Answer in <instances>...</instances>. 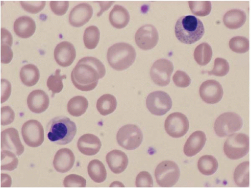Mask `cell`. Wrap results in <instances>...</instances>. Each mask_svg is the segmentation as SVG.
<instances>
[{"instance_id": "obj_1", "label": "cell", "mask_w": 251, "mask_h": 188, "mask_svg": "<svg viewBox=\"0 0 251 188\" xmlns=\"http://www.w3.org/2000/svg\"><path fill=\"white\" fill-rule=\"evenodd\" d=\"M106 69L102 63L93 57H86L80 59L71 74L75 87L83 92L94 90L100 79L106 74Z\"/></svg>"}, {"instance_id": "obj_2", "label": "cell", "mask_w": 251, "mask_h": 188, "mask_svg": "<svg viewBox=\"0 0 251 188\" xmlns=\"http://www.w3.org/2000/svg\"><path fill=\"white\" fill-rule=\"evenodd\" d=\"M47 132L48 139L59 145L70 143L77 133L75 123L69 118L60 116L52 118L48 124Z\"/></svg>"}, {"instance_id": "obj_3", "label": "cell", "mask_w": 251, "mask_h": 188, "mask_svg": "<svg viewBox=\"0 0 251 188\" xmlns=\"http://www.w3.org/2000/svg\"><path fill=\"white\" fill-rule=\"evenodd\" d=\"M205 32L202 23L193 15L181 17L177 21L175 34L181 43L192 45L199 41Z\"/></svg>"}, {"instance_id": "obj_4", "label": "cell", "mask_w": 251, "mask_h": 188, "mask_svg": "<svg viewBox=\"0 0 251 188\" xmlns=\"http://www.w3.org/2000/svg\"><path fill=\"white\" fill-rule=\"evenodd\" d=\"M107 59L109 64L115 70L122 71L128 69L135 62L136 52L130 45L116 44L108 49Z\"/></svg>"}, {"instance_id": "obj_5", "label": "cell", "mask_w": 251, "mask_h": 188, "mask_svg": "<svg viewBox=\"0 0 251 188\" xmlns=\"http://www.w3.org/2000/svg\"><path fill=\"white\" fill-rule=\"evenodd\" d=\"M250 140L244 134H234L230 136L224 144V152L229 159L236 160L246 156L249 152Z\"/></svg>"}, {"instance_id": "obj_6", "label": "cell", "mask_w": 251, "mask_h": 188, "mask_svg": "<svg viewBox=\"0 0 251 188\" xmlns=\"http://www.w3.org/2000/svg\"><path fill=\"white\" fill-rule=\"evenodd\" d=\"M243 122L241 117L233 112H227L220 115L214 124V130L219 137H226L234 134L241 129Z\"/></svg>"}, {"instance_id": "obj_7", "label": "cell", "mask_w": 251, "mask_h": 188, "mask_svg": "<svg viewBox=\"0 0 251 188\" xmlns=\"http://www.w3.org/2000/svg\"><path fill=\"white\" fill-rule=\"evenodd\" d=\"M180 175L178 165L174 162L165 161L156 167L155 176L161 187H172L178 182Z\"/></svg>"}, {"instance_id": "obj_8", "label": "cell", "mask_w": 251, "mask_h": 188, "mask_svg": "<svg viewBox=\"0 0 251 188\" xmlns=\"http://www.w3.org/2000/svg\"><path fill=\"white\" fill-rule=\"evenodd\" d=\"M143 140V135L136 125L129 124L120 129L117 135L118 144L124 149L134 150L138 148Z\"/></svg>"}, {"instance_id": "obj_9", "label": "cell", "mask_w": 251, "mask_h": 188, "mask_svg": "<svg viewBox=\"0 0 251 188\" xmlns=\"http://www.w3.org/2000/svg\"><path fill=\"white\" fill-rule=\"evenodd\" d=\"M146 107L152 114L162 116L171 110L173 101L168 94L156 91L148 95L146 99Z\"/></svg>"}, {"instance_id": "obj_10", "label": "cell", "mask_w": 251, "mask_h": 188, "mask_svg": "<svg viewBox=\"0 0 251 188\" xmlns=\"http://www.w3.org/2000/svg\"><path fill=\"white\" fill-rule=\"evenodd\" d=\"M22 132L24 141L29 147H38L45 141L44 127L37 120L31 119L25 122Z\"/></svg>"}, {"instance_id": "obj_11", "label": "cell", "mask_w": 251, "mask_h": 188, "mask_svg": "<svg viewBox=\"0 0 251 188\" xmlns=\"http://www.w3.org/2000/svg\"><path fill=\"white\" fill-rule=\"evenodd\" d=\"M174 67L172 61L160 59L154 63L151 70V76L155 84L160 87L168 86L171 82Z\"/></svg>"}, {"instance_id": "obj_12", "label": "cell", "mask_w": 251, "mask_h": 188, "mask_svg": "<svg viewBox=\"0 0 251 188\" xmlns=\"http://www.w3.org/2000/svg\"><path fill=\"white\" fill-rule=\"evenodd\" d=\"M164 127L167 134L171 137L179 138L186 135L189 130V121L182 113H173L166 119Z\"/></svg>"}, {"instance_id": "obj_13", "label": "cell", "mask_w": 251, "mask_h": 188, "mask_svg": "<svg viewBox=\"0 0 251 188\" xmlns=\"http://www.w3.org/2000/svg\"><path fill=\"white\" fill-rule=\"evenodd\" d=\"M159 35L156 28L152 25H145L140 27L135 34L137 46L143 50H149L157 45Z\"/></svg>"}, {"instance_id": "obj_14", "label": "cell", "mask_w": 251, "mask_h": 188, "mask_svg": "<svg viewBox=\"0 0 251 188\" xmlns=\"http://www.w3.org/2000/svg\"><path fill=\"white\" fill-rule=\"evenodd\" d=\"M200 94L203 101L213 104L221 100L223 97L224 91L220 82L215 80H208L201 85Z\"/></svg>"}, {"instance_id": "obj_15", "label": "cell", "mask_w": 251, "mask_h": 188, "mask_svg": "<svg viewBox=\"0 0 251 188\" xmlns=\"http://www.w3.org/2000/svg\"><path fill=\"white\" fill-rule=\"evenodd\" d=\"M1 149L13 152L16 156L22 155L25 148L21 141L18 131L13 128L6 129L1 132Z\"/></svg>"}, {"instance_id": "obj_16", "label": "cell", "mask_w": 251, "mask_h": 188, "mask_svg": "<svg viewBox=\"0 0 251 188\" xmlns=\"http://www.w3.org/2000/svg\"><path fill=\"white\" fill-rule=\"evenodd\" d=\"M54 56L58 65L66 68L71 66L75 60L76 50L72 44L63 41L56 47Z\"/></svg>"}, {"instance_id": "obj_17", "label": "cell", "mask_w": 251, "mask_h": 188, "mask_svg": "<svg viewBox=\"0 0 251 188\" xmlns=\"http://www.w3.org/2000/svg\"><path fill=\"white\" fill-rule=\"evenodd\" d=\"M93 14V9L88 3H81L75 6L69 15L70 24L75 27H80L88 23Z\"/></svg>"}, {"instance_id": "obj_18", "label": "cell", "mask_w": 251, "mask_h": 188, "mask_svg": "<svg viewBox=\"0 0 251 188\" xmlns=\"http://www.w3.org/2000/svg\"><path fill=\"white\" fill-rule=\"evenodd\" d=\"M50 98L44 91L35 90L32 92L27 98L29 109L35 114L45 112L50 106Z\"/></svg>"}, {"instance_id": "obj_19", "label": "cell", "mask_w": 251, "mask_h": 188, "mask_svg": "<svg viewBox=\"0 0 251 188\" xmlns=\"http://www.w3.org/2000/svg\"><path fill=\"white\" fill-rule=\"evenodd\" d=\"M75 160V156L70 149L67 148L60 149L54 156L53 160L54 169L59 173H67L73 168Z\"/></svg>"}, {"instance_id": "obj_20", "label": "cell", "mask_w": 251, "mask_h": 188, "mask_svg": "<svg viewBox=\"0 0 251 188\" xmlns=\"http://www.w3.org/2000/svg\"><path fill=\"white\" fill-rule=\"evenodd\" d=\"M101 147L100 139L93 134L83 135L79 139L77 148L80 153L87 156L97 154Z\"/></svg>"}, {"instance_id": "obj_21", "label": "cell", "mask_w": 251, "mask_h": 188, "mask_svg": "<svg viewBox=\"0 0 251 188\" xmlns=\"http://www.w3.org/2000/svg\"><path fill=\"white\" fill-rule=\"evenodd\" d=\"M206 141V137L204 132L198 131L193 133L184 144V154L190 157L196 156L202 150Z\"/></svg>"}, {"instance_id": "obj_22", "label": "cell", "mask_w": 251, "mask_h": 188, "mask_svg": "<svg viewBox=\"0 0 251 188\" xmlns=\"http://www.w3.org/2000/svg\"><path fill=\"white\" fill-rule=\"evenodd\" d=\"M106 162L112 172L114 174H119L126 169L129 160L125 153L115 150L108 153L106 156Z\"/></svg>"}, {"instance_id": "obj_23", "label": "cell", "mask_w": 251, "mask_h": 188, "mask_svg": "<svg viewBox=\"0 0 251 188\" xmlns=\"http://www.w3.org/2000/svg\"><path fill=\"white\" fill-rule=\"evenodd\" d=\"M14 30L19 37L29 38L34 34L36 30L34 20L29 16L20 17L14 23Z\"/></svg>"}, {"instance_id": "obj_24", "label": "cell", "mask_w": 251, "mask_h": 188, "mask_svg": "<svg viewBox=\"0 0 251 188\" xmlns=\"http://www.w3.org/2000/svg\"><path fill=\"white\" fill-rule=\"evenodd\" d=\"M130 16L128 10L124 7L116 5L109 14L111 25L117 29H122L128 24Z\"/></svg>"}, {"instance_id": "obj_25", "label": "cell", "mask_w": 251, "mask_h": 188, "mask_svg": "<svg viewBox=\"0 0 251 188\" xmlns=\"http://www.w3.org/2000/svg\"><path fill=\"white\" fill-rule=\"evenodd\" d=\"M247 19L246 13L239 9H233L227 11L224 15L223 22L225 25L230 29H237L241 28Z\"/></svg>"}, {"instance_id": "obj_26", "label": "cell", "mask_w": 251, "mask_h": 188, "mask_svg": "<svg viewBox=\"0 0 251 188\" xmlns=\"http://www.w3.org/2000/svg\"><path fill=\"white\" fill-rule=\"evenodd\" d=\"M20 76L25 86L31 87L37 84L40 78V72L37 67L28 64L21 70Z\"/></svg>"}, {"instance_id": "obj_27", "label": "cell", "mask_w": 251, "mask_h": 188, "mask_svg": "<svg viewBox=\"0 0 251 188\" xmlns=\"http://www.w3.org/2000/svg\"><path fill=\"white\" fill-rule=\"evenodd\" d=\"M117 101L116 97L110 94L100 96L97 102V109L99 113L103 116L113 113L116 109Z\"/></svg>"}, {"instance_id": "obj_28", "label": "cell", "mask_w": 251, "mask_h": 188, "mask_svg": "<svg viewBox=\"0 0 251 188\" xmlns=\"http://www.w3.org/2000/svg\"><path fill=\"white\" fill-rule=\"evenodd\" d=\"M89 107L87 99L84 96H76L68 103V111L72 116L78 117L84 114Z\"/></svg>"}, {"instance_id": "obj_29", "label": "cell", "mask_w": 251, "mask_h": 188, "mask_svg": "<svg viewBox=\"0 0 251 188\" xmlns=\"http://www.w3.org/2000/svg\"><path fill=\"white\" fill-rule=\"evenodd\" d=\"M88 172L90 178L96 183H102L107 179L105 166L98 160H94L89 163Z\"/></svg>"}, {"instance_id": "obj_30", "label": "cell", "mask_w": 251, "mask_h": 188, "mask_svg": "<svg viewBox=\"0 0 251 188\" xmlns=\"http://www.w3.org/2000/svg\"><path fill=\"white\" fill-rule=\"evenodd\" d=\"M198 166L199 170L202 175L211 176L217 172L219 163L214 156L205 155L200 158Z\"/></svg>"}, {"instance_id": "obj_31", "label": "cell", "mask_w": 251, "mask_h": 188, "mask_svg": "<svg viewBox=\"0 0 251 188\" xmlns=\"http://www.w3.org/2000/svg\"><path fill=\"white\" fill-rule=\"evenodd\" d=\"M250 163L249 161L240 164L235 169L234 179L239 187H248L250 185Z\"/></svg>"}, {"instance_id": "obj_32", "label": "cell", "mask_w": 251, "mask_h": 188, "mask_svg": "<svg viewBox=\"0 0 251 188\" xmlns=\"http://www.w3.org/2000/svg\"><path fill=\"white\" fill-rule=\"evenodd\" d=\"M213 50L207 43H203L197 47L194 52V57L197 64L201 66L207 65L212 59Z\"/></svg>"}, {"instance_id": "obj_33", "label": "cell", "mask_w": 251, "mask_h": 188, "mask_svg": "<svg viewBox=\"0 0 251 188\" xmlns=\"http://www.w3.org/2000/svg\"><path fill=\"white\" fill-rule=\"evenodd\" d=\"M100 38V32L96 26L86 28L83 34V43L88 49H94L98 46Z\"/></svg>"}, {"instance_id": "obj_34", "label": "cell", "mask_w": 251, "mask_h": 188, "mask_svg": "<svg viewBox=\"0 0 251 188\" xmlns=\"http://www.w3.org/2000/svg\"><path fill=\"white\" fill-rule=\"evenodd\" d=\"M60 72V70L57 69L55 73L51 75L48 79L47 86L49 90L52 93V97H53L55 94L60 93L64 88L62 80L66 79L67 76L61 75Z\"/></svg>"}, {"instance_id": "obj_35", "label": "cell", "mask_w": 251, "mask_h": 188, "mask_svg": "<svg viewBox=\"0 0 251 188\" xmlns=\"http://www.w3.org/2000/svg\"><path fill=\"white\" fill-rule=\"evenodd\" d=\"M1 155V170L12 171L17 168L19 161L14 153L9 151L2 150Z\"/></svg>"}, {"instance_id": "obj_36", "label": "cell", "mask_w": 251, "mask_h": 188, "mask_svg": "<svg viewBox=\"0 0 251 188\" xmlns=\"http://www.w3.org/2000/svg\"><path fill=\"white\" fill-rule=\"evenodd\" d=\"M229 47L236 53H245L249 50V40L248 38L243 36L233 37L229 42Z\"/></svg>"}, {"instance_id": "obj_37", "label": "cell", "mask_w": 251, "mask_h": 188, "mask_svg": "<svg viewBox=\"0 0 251 188\" xmlns=\"http://www.w3.org/2000/svg\"><path fill=\"white\" fill-rule=\"evenodd\" d=\"M188 5L192 12L200 17L207 16L212 10V4L210 1H189Z\"/></svg>"}, {"instance_id": "obj_38", "label": "cell", "mask_w": 251, "mask_h": 188, "mask_svg": "<svg viewBox=\"0 0 251 188\" xmlns=\"http://www.w3.org/2000/svg\"><path fill=\"white\" fill-rule=\"evenodd\" d=\"M229 66L228 62L225 59L217 58L215 61L213 70L207 73L210 75L223 77L226 75L229 72Z\"/></svg>"}, {"instance_id": "obj_39", "label": "cell", "mask_w": 251, "mask_h": 188, "mask_svg": "<svg viewBox=\"0 0 251 188\" xmlns=\"http://www.w3.org/2000/svg\"><path fill=\"white\" fill-rule=\"evenodd\" d=\"M64 185L66 188H85L87 186V181L80 176L71 174L65 178Z\"/></svg>"}, {"instance_id": "obj_40", "label": "cell", "mask_w": 251, "mask_h": 188, "mask_svg": "<svg viewBox=\"0 0 251 188\" xmlns=\"http://www.w3.org/2000/svg\"><path fill=\"white\" fill-rule=\"evenodd\" d=\"M173 81L178 88H185L191 85V79L186 72L178 70L173 76Z\"/></svg>"}, {"instance_id": "obj_41", "label": "cell", "mask_w": 251, "mask_h": 188, "mask_svg": "<svg viewBox=\"0 0 251 188\" xmlns=\"http://www.w3.org/2000/svg\"><path fill=\"white\" fill-rule=\"evenodd\" d=\"M20 3L26 11L32 14L40 12L46 5V1H20Z\"/></svg>"}, {"instance_id": "obj_42", "label": "cell", "mask_w": 251, "mask_h": 188, "mask_svg": "<svg viewBox=\"0 0 251 188\" xmlns=\"http://www.w3.org/2000/svg\"><path fill=\"white\" fill-rule=\"evenodd\" d=\"M136 186L138 188L153 187V181L151 174L146 171L141 172L136 179Z\"/></svg>"}, {"instance_id": "obj_43", "label": "cell", "mask_w": 251, "mask_h": 188, "mask_svg": "<svg viewBox=\"0 0 251 188\" xmlns=\"http://www.w3.org/2000/svg\"><path fill=\"white\" fill-rule=\"evenodd\" d=\"M52 11L58 16L65 15L69 7V1H51L50 3Z\"/></svg>"}, {"instance_id": "obj_44", "label": "cell", "mask_w": 251, "mask_h": 188, "mask_svg": "<svg viewBox=\"0 0 251 188\" xmlns=\"http://www.w3.org/2000/svg\"><path fill=\"white\" fill-rule=\"evenodd\" d=\"M15 113L9 106L3 107L1 109V124L7 125L13 122L15 119Z\"/></svg>"}, {"instance_id": "obj_45", "label": "cell", "mask_w": 251, "mask_h": 188, "mask_svg": "<svg viewBox=\"0 0 251 188\" xmlns=\"http://www.w3.org/2000/svg\"><path fill=\"white\" fill-rule=\"evenodd\" d=\"M1 85V103H3L8 99L11 95V85L8 80L2 79Z\"/></svg>"}, {"instance_id": "obj_46", "label": "cell", "mask_w": 251, "mask_h": 188, "mask_svg": "<svg viewBox=\"0 0 251 188\" xmlns=\"http://www.w3.org/2000/svg\"><path fill=\"white\" fill-rule=\"evenodd\" d=\"M1 53L2 64H9L13 57V52L11 47L7 45H1Z\"/></svg>"}, {"instance_id": "obj_47", "label": "cell", "mask_w": 251, "mask_h": 188, "mask_svg": "<svg viewBox=\"0 0 251 188\" xmlns=\"http://www.w3.org/2000/svg\"><path fill=\"white\" fill-rule=\"evenodd\" d=\"M1 45H7L11 47L13 45V37L11 33L4 28L1 29Z\"/></svg>"}]
</instances>
